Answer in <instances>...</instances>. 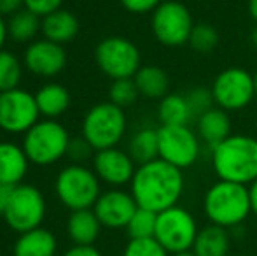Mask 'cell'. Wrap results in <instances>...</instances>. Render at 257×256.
I'll use <instances>...</instances> for the list:
<instances>
[{"label": "cell", "instance_id": "cell-1", "mask_svg": "<svg viewBox=\"0 0 257 256\" xmlns=\"http://www.w3.org/2000/svg\"><path fill=\"white\" fill-rule=\"evenodd\" d=\"M132 195L137 205L153 212L175 207L184 193V174L180 168L161 160L139 165L132 179Z\"/></svg>", "mask_w": 257, "mask_h": 256}, {"label": "cell", "instance_id": "cell-2", "mask_svg": "<svg viewBox=\"0 0 257 256\" xmlns=\"http://www.w3.org/2000/svg\"><path fill=\"white\" fill-rule=\"evenodd\" d=\"M212 165L220 181L250 186L257 179V139L231 133L212 149Z\"/></svg>", "mask_w": 257, "mask_h": 256}, {"label": "cell", "instance_id": "cell-3", "mask_svg": "<svg viewBox=\"0 0 257 256\" xmlns=\"http://www.w3.org/2000/svg\"><path fill=\"white\" fill-rule=\"evenodd\" d=\"M203 211L212 225L222 226L226 230L238 226L252 212L250 192L245 185L219 179L206 190Z\"/></svg>", "mask_w": 257, "mask_h": 256}, {"label": "cell", "instance_id": "cell-4", "mask_svg": "<svg viewBox=\"0 0 257 256\" xmlns=\"http://www.w3.org/2000/svg\"><path fill=\"white\" fill-rule=\"evenodd\" d=\"M128 120L122 107L112 102L93 106L82 121V137L91 144L93 149L102 151L115 147L126 133Z\"/></svg>", "mask_w": 257, "mask_h": 256}, {"label": "cell", "instance_id": "cell-5", "mask_svg": "<svg viewBox=\"0 0 257 256\" xmlns=\"http://www.w3.org/2000/svg\"><path fill=\"white\" fill-rule=\"evenodd\" d=\"M70 137L63 125L54 120L37 121L23 139V151L28 160L37 165H51L63 158L68 151Z\"/></svg>", "mask_w": 257, "mask_h": 256}, {"label": "cell", "instance_id": "cell-6", "mask_svg": "<svg viewBox=\"0 0 257 256\" xmlns=\"http://www.w3.org/2000/svg\"><path fill=\"white\" fill-rule=\"evenodd\" d=\"M194 20L186 4L179 0H163L154 9L151 18V28L159 44L166 48H180L189 44Z\"/></svg>", "mask_w": 257, "mask_h": 256}, {"label": "cell", "instance_id": "cell-7", "mask_svg": "<svg viewBox=\"0 0 257 256\" xmlns=\"http://www.w3.org/2000/svg\"><path fill=\"white\" fill-rule=\"evenodd\" d=\"M56 195L72 212L95 207L100 193V179L93 170L81 165H70L58 174Z\"/></svg>", "mask_w": 257, "mask_h": 256}, {"label": "cell", "instance_id": "cell-8", "mask_svg": "<svg viewBox=\"0 0 257 256\" xmlns=\"http://www.w3.org/2000/svg\"><path fill=\"white\" fill-rule=\"evenodd\" d=\"M198 225L194 216L184 207H170L158 214L154 239L170 254L191 251L198 235Z\"/></svg>", "mask_w": 257, "mask_h": 256}, {"label": "cell", "instance_id": "cell-9", "mask_svg": "<svg viewBox=\"0 0 257 256\" xmlns=\"http://www.w3.org/2000/svg\"><path fill=\"white\" fill-rule=\"evenodd\" d=\"M95 60L98 68L110 79L135 77L142 67L140 49L126 37H107L96 46Z\"/></svg>", "mask_w": 257, "mask_h": 256}, {"label": "cell", "instance_id": "cell-10", "mask_svg": "<svg viewBox=\"0 0 257 256\" xmlns=\"http://www.w3.org/2000/svg\"><path fill=\"white\" fill-rule=\"evenodd\" d=\"M212 93L215 106L226 113L241 111L255 99L254 74L241 67L224 68L212 82Z\"/></svg>", "mask_w": 257, "mask_h": 256}, {"label": "cell", "instance_id": "cell-11", "mask_svg": "<svg viewBox=\"0 0 257 256\" xmlns=\"http://www.w3.org/2000/svg\"><path fill=\"white\" fill-rule=\"evenodd\" d=\"M46 216L44 195L32 185L14 186L13 197L4 212V219L11 230L25 233L42 225Z\"/></svg>", "mask_w": 257, "mask_h": 256}, {"label": "cell", "instance_id": "cell-12", "mask_svg": "<svg viewBox=\"0 0 257 256\" xmlns=\"http://www.w3.org/2000/svg\"><path fill=\"white\" fill-rule=\"evenodd\" d=\"M159 135V158L173 167L186 170L193 167L201 153V140L196 132L189 127H161L158 128Z\"/></svg>", "mask_w": 257, "mask_h": 256}, {"label": "cell", "instance_id": "cell-13", "mask_svg": "<svg viewBox=\"0 0 257 256\" xmlns=\"http://www.w3.org/2000/svg\"><path fill=\"white\" fill-rule=\"evenodd\" d=\"M35 95L14 88L0 93V128L9 133H27L39 121Z\"/></svg>", "mask_w": 257, "mask_h": 256}, {"label": "cell", "instance_id": "cell-14", "mask_svg": "<svg viewBox=\"0 0 257 256\" xmlns=\"http://www.w3.org/2000/svg\"><path fill=\"white\" fill-rule=\"evenodd\" d=\"M137 209L139 205L132 193L122 192V190H108L98 197L93 211L102 226L117 230L128 226Z\"/></svg>", "mask_w": 257, "mask_h": 256}, {"label": "cell", "instance_id": "cell-15", "mask_svg": "<svg viewBox=\"0 0 257 256\" xmlns=\"http://www.w3.org/2000/svg\"><path fill=\"white\" fill-rule=\"evenodd\" d=\"M135 161L130 156V153L117 147L96 151L95 154V174L100 181L107 183L110 186H124L132 183L135 176Z\"/></svg>", "mask_w": 257, "mask_h": 256}, {"label": "cell", "instance_id": "cell-16", "mask_svg": "<svg viewBox=\"0 0 257 256\" xmlns=\"http://www.w3.org/2000/svg\"><path fill=\"white\" fill-rule=\"evenodd\" d=\"M25 65L30 72L42 77H51L60 74L67 65V55L61 44L51 42L48 39L35 41L28 46L25 53Z\"/></svg>", "mask_w": 257, "mask_h": 256}, {"label": "cell", "instance_id": "cell-17", "mask_svg": "<svg viewBox=\"0 0 257 256\" xmlns=\"http://www.w3.org/2000/svg\"><path fill=\"white\" fill-rule=\"evenodd\" d=\"M196 120L198 137H200V140H203L210 149L217 147L220 142H224L231 135V118L220 107H212V109L206 111L205 114H201Z\"/></svg>", "mask_w": 257, "mask_h": 256}, {"label": "cell", "instance_id": "cell-18", "mask_svg": "<svg viewBox=\"0 0 257 256\" xmlns=\"http://www.w3.org/2000/svg\"><path fill=\"white\" fill-rule=\"evenodd\" d=\"M28 156L23 147L13 142H0V183L21 185L28 172Z\"/></svg>", "mask_w": 257, "mask_h": 256}, {"label": "cell", "instance_id": "cell-19", "mask_svg": "<svg viewBox=\"0 0 257 256\" xmlns=\"http://www.w3.org/2000/svg\"><path fill=\"white\" fill-rule=\"evenodd\" d=\"M58 249L56 237L49 230L39 228L20 233L13 253L14 256H54Z\"/></svg>", "mask_w": 257, "mask_h": 256}, {"label": "cell", "instance_id": "cell-20", "mask_svg": "<svg viewBox=\"0 0 257 256\" xmlns=\"http://www.w3.org/2000/svg\"><path fill=\"white\" fill-rule=\"evenodd\" d=\"M67 230L75 246H93L100 237L102 223L98 221L95 211L82 209V211H74L70 214Z\"/></svg>", "mask_w": 257, "mask_h": 256}, {"label": "cell", "instance_id": "cell-21", "mask_svg": "<svg viewBox=\"0 0 257 256\" xmlns=\"http://www.w3.org/2000/svg\"><path fill=\"white\" fill-rule=\"evenodd\" d=\"M42 34L48 41L56 42V44H65V42H70L79 34V21L70 11L58 9L44 18Z\"/></svg>", "mask_w": 257, "mask_h": 256}, {"label": "cell", "instance_id": "cell-22", "mask_svg": "<svg viewBox=\"0 0 257 256\" xmlns=\"http://www.w3.org/2000/svg\"><path fill=\"white\" fill-rule=\"evenodd\" d=\"M133 79L140 95L149 100H161L170 93V75L158 65H144Z\"/></svg>", "mask_w": 257, "mask_h": 256}, {"label": "cell", "instance_id": "cell-23", "mask_svg": "<svg viewBox=\"0 0 257 256\" xmlns=\"http://www.w3.org/2000/svg\"><path fill=\"white\" fill-rule=\"evenodd\" d=\"M158 118L165 127H186L193 120V111L182 93H168L159 100Z\"/></svg>", "mask_w": 257, "mask_h": 256}, {"label": "cell", "instance_id": "cell-24", "mask_svg": "<svg viewBox=\"0 0 257 256\" xmlns=\"http://www.w3.org/2000/svg\"><path fill=\"white\" fill-rule=\"evenodd\" d=\"M191 251L196 256H227L229 253V233L222 226L210 223L208 226L198 232Z\"/></svg>", "mask_w": 257, "mask_h": 256}, {"label": "cell", "instance_id": "cell-25", "mask_svg": "<svg viewBox=\"0 0 257 256\" xmlns=\"http://www.w3.org/2000/svg\"><path fill=\"white\" fill-rule=\"evenodd\" d=\"M128 153L139 165L149 163L159 158V135L158 128H142L130 139Z\"/></svg>", "mask_w": 257, "mask_h": 256}, {"label": "cell", "instance_id": "cell-26", "mask_svg": "<svg viewBox=\"0 0 257 256\" xmlns=\"http://www.w3.org/2000/svg\"><path fill=\"white\" fill-rule=\"evenodd\" d=\"M35 100L41 114L48 118H58L70 106V93L61 84H46L35 93Z\"/></svg>", "mask_w": 257, "mask_h": 256}, {"label": "cell", "instance_id": "cell-27", "mask_svg": "<svg viewBox=\"0 0 257 256\" xmlns=\"http://www.w3.org/2000/svg\"><path fill=\"white\" fill-rule=\"evenodd\" d=\"M42 30L41 18L28 9H21L7 21V34L14 42H28Z\"/></svg>", "mask_w": 257, "mask_h": 256}, {"label": "cell", "instance_id": "cell-28", "mask_svg": "<svg viewBox=\"0 0 257 256\" xmlns=\"http://www.w3.org/2000/svg\"><path fill=\"white\" fill-rule=\"evenodd\" d=\"M156 223H158V212L139 207L126 226L130 239H153L156 233Z\"/></svg>", "mask_w": 257, "mask_h": 256}, {"label": "cell", "instance_id": "cell-29", "mask_svg": "<svg viewBox=\"0 0 257 256\" xmlns=\"http://www.w3.org/2000/svg\"><path fill=\"white\" fill-rule=\"evenodd\" d=\"M21 63L13 53L0 51V93L18 88L21 81Z\"/></svg>", "mask_w": 257, "mask_h": 256}, {"label": "cell", "instance_id": "cell-30", "mask_svg": "<svg viewBox=\"0 0 257 256\" xmlns=\"http://www.w3.org/2000/svg\"><path fill=\"white\" fill-rule=\"evenodd\" d=\"M189 46L198 53H212L219 46V32L210 23H196L191 32Z\"/></svg>", "mask_w": 257, "mask_h": 256}, {"label": "cell", "instance_id": "cell-31", "mask_svg": "<svg viewBox=\"0 0 257 256\" xmlns=\"http://www.w3.org/2000/svg\"><path fill=\"white\" fill-rule=\"evenodd\" d=\"M139 88L135 84V79L128 77V79H115L110 84V90H108V97L110 100L108 102L115 104L119 107H128L139 99Z\"/></svg>", "mask_w": 257, "mask_h": 256}, {"label": "cell", "instance_id": "cell-32", "mask_svg": "<svg viewBox=\"0 0 257 256\" xmlns=\"http://www.w3.org/2000/svg\"><path fill=\"white\" fill-rule=\"evenodd\" d=\"M122 256H170V253L153 237V239H130Z\"/></svg>", "mask_w": 257, "mask_h": 256}, {"label": "cell", "instance_id": "cell-33", "mask_svg": "<svg viewBox=\"0 0 257 256\" xmlns=\"http://www.w3.org/2000/svg\"><path fill=\"white\" fill-rule=\"evenodd\" d=\"M186 97H187V102H189V107H191V111H193L194 118H200L201 114L206 113V111L215 107V100H213L212 90L203 88V86L193 88L191 92L186 93Z\"/></svg>", "mask_w": 257, "mask_h": 256}, {"label": "cell", "instance_id": "cell-34", "mask_svg": "<svg viewBox=\"0 0 257 256\" xmlns=\"http://www.w3.org/2000/svg\"><path fill=\"white\" fill-rule=\"evenodd\" d=\"M63 0H25V9L32 11L39 18H46L48 14L60 9Z\"/></svg>", "mask_w": 257, "mask_h": 256}, {"label": "cell", "instance_id": "cell-35", "mask_svg": "<svg viewBox=\"0 0 257 256\" xmlns=\"http://www.w3.org/2000/svg\"><path fill=\"white\" fill-rule=\"evenodd\" d=\"M91 144L84 139V137H77V139H70V144H68V151L67 154L72 158V160H86V158L91 156Z\"/></svg>", "mask_w": 257, "mask_h": 256}, {"label": "cell", "instance_id": "cell-36", "mask_svg": "<svg viewBox=\"0 0 257 256\" xmlns=\"http://www.w3.org/2000/svg\"><path fill=\"white\" fill-rule=\"evenodd\" d=\"M163 0H121L122 7L133 14H147L154 13L156 7L161 4Z\"/></svg>", "mask_w": 257, "mask_h": 256}, {"label": "cell", "instance_id": "cell-37", "mask_svg": "<svg viewBox=\"0 0 257 256\" xmlns=\"http://www.w3.org/2000/svg\"><path fill=\"white\" fill-rule=\"evenodd\" d=\"M25 6V0H0V16H13Z\"/></svg>", "mask_w": 257, "mask_h": 256}, {"label": "cell", "instance_id": "cell-38", "mask_svg": "<svg viewBox=\"0 0 257 256\" xmlns=\"http://www.w3.org/2000/svg\"><path fill=\"white\" fill-rule=\"evenodd\" d=\"M63 256H102V253L95 246H74L65 251Z\"/></svg>", "mask_w": 257, "mask_h": 256}, {"label": "cell", "instance_id": "cell-39", "mask_svg": "<svg viewBox=\"0 0 257 256\" xmlns=\"http://www.w3.org/2000/svg\"><path fill=\"white\" fill-rule=\"evenodd\" d=\"M13 192H14V186L6 185V183H0V214L2 216H4V212H6L7 205H9Z\"/></svg>", "mask_w": 257, "mask_h": 256}, {"label": "cell", "instance_id": "cell-40", "mask_svg": "<svg viewBox=\"0 0 257 256\" xmlns=\"http://www.w3.org/2000/svg\"><path fill=\"white\" fill-rule=\"evenodd\" d=\"M248 192H250V204H252V212L257 216V179L248 186Z\"/></svg>", "mask_w": 257, "mask_h": 256}, {"label": "cell", "instance_id": "cell-41", "mask_svg": "<svg viewBox=\"0 0 257 256\" xmlns=\"http://www.w3.org/2000/svg\"><path fill=\"white\" fill-rule=\"evenodd\" d=\"M7 23L4 21V18L0 16V51H2V46H4V42H6V39H7Z\"/></svg>", "mask_w": 257, "mask_h": 256}, {"label": "cell", "instance_id": "cell-42", "mask_svg": "<svg viewBox=\"0 0 257 256\" xmlns=\"http://www.w3.org/2000/svg\"><path fill=\"white\" fill-rule=\"evenodd\" d=\"M248 14L257 23V0H248Z\"/></svg>", "mask_w": 257, "mask_h": 256}, {"label": "cell", "instance_id": "cell-43", "mask_svg": "<svg viewBox=\"0 0 257 256\" xmlns=\"http://www.w3.org/2000/svg\"><path fill=\"white\" fill-rule=\"evenodd\" d=\"M248 41H250V46L257 51V25L254 28H252V32H250V37H248Z\"/></svg>", "mask_w": 257, "mask_h": 256}, {"label": "cell", "instance_id": "cell-44", "mask_svg": "<svg viewBox=\"0 0 257 256\" xmlns=\"http://www.w3.org/2000/svg\"><path fill=\"white\" fill-rule=\"evenodd\" d=\"M170 256H196L193 251H182V253H175V254H170Z\"/></svg>", "mask_w": 257, "mask_h": 256}, {"label": "cell", "instance_id": "cell-45", "mask_svg": "<svg viewBox=\"0 0 257 256\" xmlns=\"http://www.w3.org/2000/svg\"><path fill=\"white\" fill-rule=\"evenodd\" d=\"M254 90H255V99H257V72L254 74Z\"/></svg>", "mask_w": 257, "mask_h": 256}]
</instances>
